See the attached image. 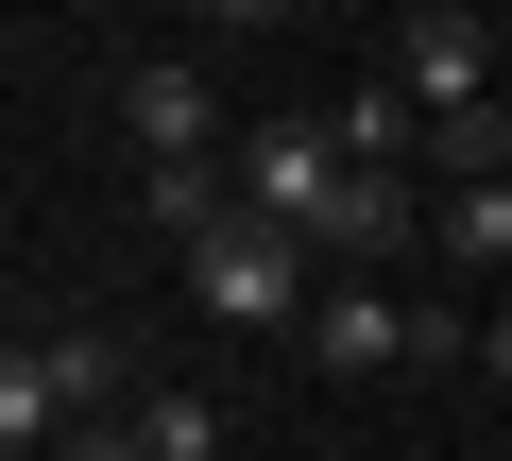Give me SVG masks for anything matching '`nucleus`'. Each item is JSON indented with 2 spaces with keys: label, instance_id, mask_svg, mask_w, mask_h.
Segmentation results:
<instances>
[{
  "label": "nucleus",
  "instance_id": "nucleus-1",
  "mask_svg": "<svg viewBox=\"0 0 512 461\" xmlns=\"http://www.w3.org/2000/svg\"><path fill=\"white\" fill-rule=\"evenodd\" d=\"M188 308H205V325H291V308H325V291H308V240H274V222H222V240L188 257Z\"/></svg>",
  "mask_w": 512,
  "mask_h": 461
},
{
  "label": "nucleus",
  "instance_id": "nucleus-2",
  "mask_svg": "<svg viewBox=\"0 0 512 461\" xmlns=\"http://www.w3.org/2000/svg\"><path fill=\"white\" fill-rule=\"evenodd\" d=\"M393 86H410L427 120H478V103H495V18H461V0H427V18L393 35Z\"/></svg>",
  "mask_w": 512,
  "mask_h": 461
},
{
  "label": "nucleus",
  "instance_id": "nucleus-3",
  "mask_svg": "<svg viewBox=\"0 0 512 461\" xmlns=\"http://www.w3.org/2000/svg\"><path fill=\"white\" fill-rule=\"evenodd\" d=\"M410 342H427V308L376 291V274H342V291L308 308V359H325V376H410Z\"/></svg>",
  "mask_w": 512,
  "mask_h": 461
},
{
  "label": "nucleus",
  "instance_id": "nucleus-4",
  "mask_svg": "<svg viewBox=\"0 0 512 461\" xmlns=\"http://www.w3.org/2000/svg\"><path fill=\"white\" fill-rule=\"evenodd\" d=\"M120 120H137V154H154V171H188L222 103H205V69H188V52H154V69H120Z\"/></svg>",
  "mask_w": 512,
  "mask_h": 461
},
{
  "label": "nucleus",
  "instance_id": "nucleus-5",
  "mask_svg": "<svg viewBox=\"0 0 512 461\" xmlns=\"http://www.w3.org/2000/svg\"><path fill=\"white\" fill-rule=\"evenodd\" d=\"M427 240H444L461 274H512V171H495V188H444V205H427Z\"/></svg>",
  "mask_w": 512,
  "mask_h": 461
},
{
  "label": "nucleus",
  "instance_id": "nucleus-6",
  "mask_svg": "<svg viewBox=\"0 0 512 461\" xmlns=\"http://www.w3.org/2000/svg\"><path fill=\"white\" fill-rule=\"evenodd\" d=\"M410 120H427L410 86H359V103H342V171H376V188H410Z\"/></svg>",
  "mask_w": 512,
  "mask_h": 461
},
{
  "label": "nucleus",
  "instance_id": "nucleus-7",
  "mask_svg": "<svg viewBox=\"0 0 512 461\" xmlns=\"http://www.w3.org/2000/svg\"><path fill=\"white\" fill-rule=\"evenodd\" d=\"M120 427H137V461H222V410L205 393H137Z\"/></svg>",
  "mask_w": 512,
  "mask_h": 461
},
{
  "label": "nucleus",
  "instance_id": "nucleus-8",
  "mask_svg": "<svg viewBox=\"0 0 512 461\" xmlns=\"http://www.w3.org/2000/svg\"><path fill=\"white\" fill-rule=\"evenodd\" d=\"M478 359H495V393H512V308H495V325H478Z\"/></svg>",
  "mask_w": 512,
  "mask_h": 461
},
{
  "label": "nucleus",
  "instance_id": "nucleus-9",
  "mask_svg": "<svg viewBox=\"0 0 512 461\" xmlns=\"http://www.w3.org/2000/svg\"><path fill=\"white\" fill-rule=\"evenodd\" d=\"M69 461H137V427H86V444H69Z\"/></svg>",
  "mask_w": 512,
  "mask_h": 461
}]
</instances>
